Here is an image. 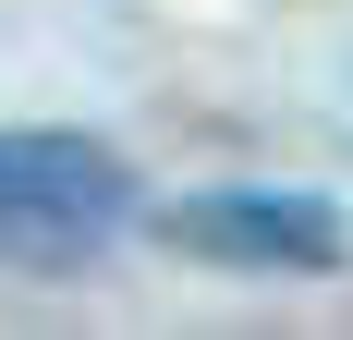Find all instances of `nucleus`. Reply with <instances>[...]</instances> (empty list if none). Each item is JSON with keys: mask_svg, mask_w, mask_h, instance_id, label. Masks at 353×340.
<instances>
[{"mask_svg": "<svg viewBox=\"0 0 353 340\" xmlns=\"http://www.w3.org/2000/svg\"><path fill=\"white\" fill-rule=\"evenodd\" d=\"M134 219V170L98 134L0 122V268H85Z\"/></svg>", "mask_w": 353, "mask_h": 340, "instance_id": "obj_1", "label": "nucleus"}, {"mask_svg": "<svg viewBox=\"0 0 353 340\" xmlns=\"http://www.w3.org/2000/svg\"><path fill=\"white\" fill-rule=\"evenodd\" d=\"M159 231H171V255H195V268H256V279H329V268L353 255L341 195H292V182H219V195H183Z\"/></svg>", "mask_w": 353, "mask_h": 340, "instance_id": "obj_2", "label": "nucleus"}]
</instances>
